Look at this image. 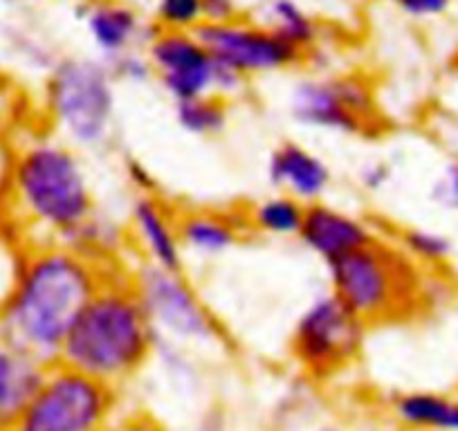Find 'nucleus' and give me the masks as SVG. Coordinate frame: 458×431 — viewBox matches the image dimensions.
I'll list each match as a JSON object with an SVG mask.
<instances>
[{"mask_svg": "<svg viewBox=\"0 0 458 431\" xmlns=\"http://www.w3.org/2000/svg\"><path fill=\"white\" fill-rule=\"evenodd\" d=\"M330 290L364 326L404 319L422 303L418 266L398 245L373 243L328 263Z\"/></svg>", "mask_w": 458, "mask_h": 431, "instance_id": "20e7f679", "label": "nucleus"}, {"mask_svg": "<svg viewBox=\"0 0 458 431\" xmlns=\"http://www.w3.org/2000/svg\"><path fill=\"white\" fill-rule=\"evenodd\" d=\"M391 416L409 431H458V398L438 391L395 395Z\"/></svg>", "mask_w": 458, "mask_h": 431, "instance_id": "a211bd4d", "label": "nucleus"}, {"mask_svg": "<svg viewBox=\"0 0 458 431\" xmlns=\"http://www.w3.org/2000/svg\"><path fill=\"white\" fill-rule=\"evenodd\" d=\"M151 21L166 32H196L202 25V0H153Z\"/></svg>", "mask_w": 458, "mask_h": 431, "instance_id": "b1692460", "label": "nucleus"}, {"mask_svg": "<svg viewBox=\"0 0 458 431\" xmlns=\"http://www.w3.org/2000/svg\"><path fill=\"white\" fill-rule=\"evenodd\" d=\"M239 14V0H202V23H229Z\"/></svg>", "mask_w": 458, "mask_h": 431, "instance_id": "c756f323", "label": "nucleus"}, {"mask_svg": "<svg viewBox=\"0 0 458 431\" xmlns=\"http://www.w3.org/2000/svg\"><path fill=\"white\" fill-rule=\"evenodd\" d=\"M156 346L129 270L113 267L74 319L59 362L122 391L148 367Z\"/></svg>", "mask_w": 458, "mask_h": 431, "instance_id": "7ed1b4c3", "label": "nucleus"}, {"mask_svg": "<svg viewBox=\"0 0 458 431\" xmlns=\"http://www.w3.org/2000/svg\"><path fill=\"white\" fill-rule=\"evenodd\" d=\"M104 59L64 56L46 77L43 106L59 139L77 151H97L114 131L117 92Z\"/></svg>", "mask_w": 458, "mask_h": 431, "instance_id": "39448f33", "label": "nucleus"}, {"mask_svg": "<svg viewBox=\"0 0 458 431\" xmlns=\"http://www.w3.org/2000/svg\"><path fill=\"white\" fill-rule=\"evenodd\" d=\"M196 431H227V425H225V418L220 411H207L205 416L198 420Z\"/></svg>", "mask_w": 458, "mask_h": 431, "instance_id": "473e14b6", "label": "nucleus"}, {"mask_svg": "<svg viewBox=\"0 0 458 431\" xmlns=\"http://www.w3.org/2000/svg\"><path fill=\"white\" fill-rule=\"evenodd\" d=\"M267 180L275 191L303 205L324 200L333 184L330 166L321 156L299 142H281L267 157Z\"/></svg>", "mask_w": 458, "mask_h": 431, "instance_id": "2eb2a0df", "label": "nucleus"}, {"mask_svg": "<svg viewBox=\"0 0 458 431\" xmlns=\"http://www.w3.org/2000/svg\"><path fill=\"white\" fill-rule=\"evenodd\" d=\"M315 431H344V429L337 425H321V427H317Z\"/></svg>", "mask_w": 458, "mask_h": 431, "instance_id": "c9c22d12", "label": "nucleus"}, {"mask_svg": "<svg viewBox=\"0 0 458 431\" xmlns=\"http://www.w3.org/2000/svg\"><path fill=\"white\" fill-rule=\"evenodd\" d=\"M79 16L104 61L131 50H147L148 41L157 32L156 23L144 21L126 0H97L92 5L79 7Z\"/></svg>", "mask_w": 458, "mask_h": 431, "instance_id": "4468645a", "label": "nucleus"}, {"mask_svg": "<svg viewBox=\"0 0 458 431\" xmlns=\"http://www.w3.org/2000/svg\"><path fill=\"white\" fill-rule=\"evenodd\" d=\"M398 248L416 266L438 267L454 254V241L434 227H407L398 236Z\"/></svg>", "mask_w": 458, "mask_h": 431, "instance_id": "5701e85b", "label": "nucleus"}, {"mask_svg": "<svg viewBox=\"0 0 458 431\" xmlns=\"http://www.w3.org/2000/svg\"><path fill=\"white\" fill-rule=\"evenodd\" d=\"M110 431H169L162 422L156 418L147 416V413H126L117 420V425Z\"/></svg>", "mask_w": 458, "mask_h": 431, "instance_id": "7c9ffc66", "label": "nucleus"}, {"mask_svg": "<svg viewBox=\"0 0 458 431\" xmlns=\"http://www.w3.org/2000/svg\"><path fill=\"white\" fill-rule=\"evenodd\" d=\"M95 209L90 173L77 148L56 135H32L10 148L0 221L25 245H64Z\"/></svg>", "mask_w": 458, "mask_h": 431, "instance_id": "f257e3e1", "label": "nucleus"}, {"mask_svg": "<svg viewBox=\"0 0 458 431\" xmlns=\"http://www.w3.org/2000/svg\"><path fill=\"white\" fill-rule=\"evenodd\" d=\"M288 113L301 129L371 138L382 131L373 86L360 74H308L290 88Z\"/></svg>", "mask_w": 458, "mask_h": 431, "instance_id": "6e6552de", "label": "nucleus"}, {"mask_svg": "<svg viewBox=\"0 0 458 431\" xmlns=\"http://www.w3.org/2000/svg\"><path fill=\"white\" fill-rule=\"evenodd\" d=\"M178 234L184 254L193 258H220L248 234L243 214L220 209H184L178 214Z\"/></svg>", "mask_w": 458, "mask_h": 431, "instance_id": "dca6fc26", "label": "nucleus"}, {"mask_svg": "<svg viewBox=\"0 0 458 431\" xmlns=\"http://www.w3.org/2000/svg\"><path fill=\"white\" fill-rule=\"evenodd\" d=\"M25 3H32V0H0V5H25Z\"/></svg>", "mask_w": 458, "mask_h": 431, "instance_id": "f704fd0d", "label": "nucleus"}, {"mask_svg": "<svg viewBox=\"0 0 458 431\" xmlns=\"http://www.w3.org/2000/svg\"><path fill=\"white\" fill-rule=\"evenodd\" d=\"M43 368L0 333V431L12 429L21 409L37 389Z\"/></svg>", "mask_w": 458, "mask_h": 431, "instance_id": "f3484780", "label": "nucleus"}, {"mask_svg": "<svg viewBox=\"0 0 458 431\" xmlns=\"http://www.w3.org/2000/svg\"><path fill=\"white\" fill-rule=\"evenodd\" d=\"M306 205L285 193L275 191L272 196L252 202L243 211V221L248 232L270 239H293L301 230Z\"/></svg>", "mask_w": 458, "mask_h": 431, "instance_id": "aec40b11", "label": "nucleus"}, {"mask_svg": "<svg viewBox=\"0 0 458 431\" xmlns=\"http://www.w3.org/2000/svg\"><path fill=\"white\" fill-rule=\"evenodd\" d=\"M147 56L162 90L175 104L214 95V59L196 32L157 30L148 41Z\"/></svg>", "mask_w": 458, "mask_h": 431, "instance_id": "9b49d317", "label": "nucleus"}, {"mask_svg": "<svg viewBox=\"0 0 458 431\" xmlns=\"http://www.w3.org/2000/svg\"><path fill=\"white\" fill-rule=\"evenodd\" d=\"M106 65H108V70H110V74H113L114 81L147 83L148 79L156 77L151 61H148V56H147V50L124 52V55L106 61Z\"/></svg>", "mask_w": 458, "mask_h": 431, "instance_id": "a878e982", "label": "nucleus"}, {"mask_svg": "<svg viewBox=\"0 0 458 431\" xmlns=\"http://www.w3.org/2000/svg\"><path fill=\"white\" fill-rule=\"evenodd\" d=\"M259 23L301 55L310 50L319 38V25L315 16L299 5L297 0H266Z\"/></svg>", "mask_w": 458, "mask_h": 431, "instance_id": "412c9836", "label": "nucleus"}, {"mask_svg": "<svg viewBox=\"0 0 458 431\" xmlns=\"http://www.w3.org/2000/svg\"><path fill=\"white\" fill-rule=\"evenodd\" d=\"M7 153H10V148L7 151L0 153V193H3V180H5V169H7Z\"/></svg>", "mask_w": 458, "mask_h": 431, "instance_id": "72a5a7b5", "label": "nucleus"}, {"mask_svg": "<svg viewBox=\"0 0 458 431\" xmlns=\"http://www.w3.org/2000/svg\"><path fill=\"white\" fill-rule=\"evenodd\" d=\"M358 182L362 184V189H367L371 193L385 191L394 182V166L386 160H369L360 169Z\"/></svg>", "mask_w": 458, "mask_h": 431, "instance_id": "cd10ccee", "label": "nucleus"}, {"mask_svg": "<svg viewBox=\"0 0 458 431\" xmlns=\"http://www.w3.org/2000/svg\"><path fill=\"white\" fill-rule=\"evenodd\" d=\"M385 3H395V5H398L400 0H385Z\"/></svg>", "mask_w": 458, "mask_h": 431, "instance_id": "4c0bfd02", "label": "nucleus"}, {"mask_svg": "<svg viewBox=\"0 0 458 431\" xmlns=\"http://www.w3.org/2000/svg\"><path fill=\"white\" fill-rule=\"evenodd\" d=\"M122 416L120 389L55 362L10 431H110Z\"/></svg>", "mask_w": 458, "mask_h": 431, "instance_id": "423d86ee", "label": "nucleus"}, {"mask_svg": "<svg viewBox=\"0 0 458 431\" xmlns=\"http://www.w3.org/2000/svg\"><path fill=\"white\" fill-rule=\"evenodd\" d=\"M297 239L301 241L308 252L319 257L328 266V263L373 243L377 234L376 227L364 221L362 216L319 200L306 205Z\"/></svg>", "mask_w": 458, "mask_h": 431, "instance_id": "f8f14e48", "label": "nucleus"}, {"mask_svg": "<svg viewBox=\"0 0 458 431\" xmlns=\"http://www.w3.org/2000/svg\"><path fill=\"white\" fill-rule=\"evenodd\" d=\"M25 249H28V245L23 243V239L0 221V306L14 285Z\"/></svg>", "mask_w": 458, "mask_h": 431, "instance_id": "393cba45", "label": "nucleus"}, {"mask_svg": "<svg viewBox=\"0 0 458 431\" xmlns=\"http://www.w3.org/2000/svg\"><path fill=\"white\" fill-rule=\"evenodd\" d=\"M72 3L77 7H86V5H92V3H97V0H72Z\"/></svg>", "mask_w": 458, "mask_h": 431, "instance_id": "e433bc0d", "label": "nucleus"}, {"mask_svg": "<svg viewBox=\"0 0 458 431\" xmlns=\"http://www.w3.org/2000/svg\"><path fill=\"white\" fill-rule=\"evenodd\" d=\"M454 0H400L398 5L409 19L427 21L447 14Z\"/></svg>", "mask_w": 458, "mask_h": 431, "instance_id": "c85d7f7f", "label": "nucleus"}, {"mask_svg": "<svg viewBox=\"0 0 458 431\" xmlns=\"http://www.w3.org/2000/svg\"><path fill=\"white\" fill-rule=\"evenodd\" d=\"M135 294L160 340L180 346H211L223 328L182 270H166L140 261L129 270Z\"/></svg>", "mask_w": 458, "mask_h": 431, "instance_id": "0eeeda50", "label": "nucleus"}, {"mask_svg": "<svg viewBox=\"0 0 458 431\" xmlns=\"http://www.w3.org/2000/svg\"><path fill=\"white\" fill-rule=\"evenodd\" d=\"M129 241L144 263L182 270L184 249L178 234V214L157 193H138L129 209Z\"/></svg>", "mask_w": 458, "mask_h": 431, "instance_id": "ddd939ff", "label": "nucleus"}, {"mask_svg": "<svg viewBox=\"0 0 458 431\" xmlns=\"http://www.w3.org/2000/svg\"><path fill=\"white\" fill-rule=\"evenodd\" d=\"M196 37L218 63L229 65L245 79L281 72L301 61V52L290 47L279 37L252 21H229V23H202Z\"/></svg>", "mask_w": 458, "mask_h": 431, "instance_id": "9d476101", "label": "nucleus"}, {"mask_svg": "<svg viewBox=\"0 0 458 431\" xmlns=\"http://www.w3.org/2000/svg\"><path fill=\"white\" fill-rule=\"evenodd\" d=\"M175 122L184 133L193 138H214L227 129L229 108L227 101L216 95L196 97L175 104Z\"/></svg>", "mask_w": 458, "mask_h": 431, "instance_id": "4be33fe9", "label": "nucleus"}, {"mask_svg": "<svg viewBox=\"0 0 458 431\" xmlns=\"http://www.w3.org/2000/svg\"><path fill=\"white\" fill-rule=\"evenodd\" d=\"M106 272L108 267L61 243L28 245L0 306V333L41 367L59 362L74 319Z\"/></svg>", "mask_w": 458, "mask_h": 431, "instance_id": "f03ea898", "label": "nucleus"}, {"mask_svg": "<svg viewBox=\"0 0 458 431\" xmlns=\"http://www.w3.org/2000/svg\"><path fill=\"white\" fill-rule=\"evenodd\" d=\"M129 178L131 182L138 187V193H156L153 191V182H151V175H148V171L144 169L142 162H135L131 160L129 165Z\"/></svg>", "mask_w": 458, "mask_h": 431, "instance_id": "2f4dec72", "label": "nucleus"}, {"mask_svg": "<svg viewBox=\"0 0 458 431\" xmlns=\"http://www.w3.org/2000/svg\"><path fill=\"white\" fill-rule=\"evenodd\" d=\"M362 321L333 292L312 299L294 321L290 355L310 380H330L349 368L364 344Z\"/></svg>", "mask_w": 458, "mask_h": 431, "instance_id": "1a4fd4ad", "label": "nucleus"}, {"mask_svg": "<svg viewBox=\"0 0 458 431\" xmlns=\"http://www.w3.org/2000/svg\"><path fill=\"white\" fill-rule=\"evenodd\" d=\"M429 200L445 211L458 214V160L447 162L429 184Z\"/></svg>", "mask_w": 458, "mask_h": 431, "instance_id": "bb28decb", "label": "nucleus"}, {"mask_svg": "<svg viewBox=\"0 0 458 431\" xmlns=\"http://www.w3.org/2000/svg\"><path fill=\"white\" fill-rule=\"evenodd\" d=\"M129 243V227L122 225L114 216L101 214L99 209L92 211L86 221L68 236L65 248L83 254L101 267H124L120 257L124 254Z\"/></svg>", "mask_w": 458, "mask_h": 431, "instance_id": "6ab92c4d", "label": "nucleus"}]
</instances>
